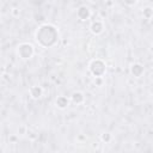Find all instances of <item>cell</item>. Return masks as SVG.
Instances as JSON below:
<instances>
[{"mask_svg":"<svg viewBox=\"0 0 153 153\" xmlns=\"http://www.w3.org/2000/svg\"><path fill=\"white\" fill-rule=\"evenodd\" d=\"M17 54L22 60H30L35 54V48L31 43L24 42L17 47Z\"/></svg>","mask_w":153,"mask_h":153,"instance_id":"3","label":"cell"},{"mask_svg":"<svg viewBox=\"0 0 153 153\" xmlns=\"http://www.w3.org/2000/svg\"><path fill=\"white\" fill-rule=\"evenodd\" d=\"M94 84L97 86H102L103 85V78H94Z\"/></svg>","mask_w":153,"mask_h":153,"instance_id":"13","label":"cell"},{"mask_svg":"<svg viewBox=\"0 0 153 153\" xmlns=\"http://www.w3.org/2000/svg\"><path fill=\"white\" fill-rule=\"evenodd\" d=\"M111 139H112V136H111L110 133H103V134H100V140L104 143H109L111 141Z\"/></svg>","mask_w":153,"mask_h":153,"instance_id":"11","label":"cell"},{"mask_svg":"<svg viewBox=\"0 0 153 153\" xmlns=\"http://www.w3.org/2000/svg\"><path fill=\"white\" fill-rule=\"evenodd\" d=\"M104 30V24L102 20L97 19V20H93L90 25V31L93 33V35H100Z\"/></svg>","mask_w":153,"mask_h":153,"instance_id":"5","label":"cell"},{"mask_svg":"<svg viewBox=\"0 0 153 153\" xmlns=\"http://www.w3.org/2000/svg\"><path fill=\"white\" fill-rule=\"evenodd\" d=\"M142 14H143V17L146 18V19H151L152 18V16H153V10H152V7H145L143 8V11H142Z\"/></svg>","mask_w":153,"mask_h":153,"instance_id":"10","label":"cell"},{"mask_svg":"<svg viewBox=\"0 0 153 153\" xmlns=\"http://www.w3.org/2000/svg\"><path fill=\"white\" fill-rule=\"evenodd\" d=\"M143 72H145V68H143V66L141 63H139V62L131 63V66H130V73H131L133 76L140 78L143 74Z\"/></svg>","mask_w":153,"mask_h":153,"instance_id":"6","label":"cell"},{"mask_svg":"<svg viewBox=\"0 0 153 153\" xmlns=\"http://www.w3.org/2000/svg\"><path fill=\"white\" fill-rule=\"evenodd\" d=\"M76 17L80 19V20H87L90 17H91V10L90 7L82 5L80 6L78 10H76Z\"/></svg>","mask_w":153,"mask_h":153,"instance_id":"4","label":"cell"},{"mask_svg":"<svg viewBox=\"0 0 153 153\" xmlns=\"http://www.w3.org/2000/svg\"><path fill=\"white\" fill-rule=\"evenodd\" d=\"M25 130H26V129H25V127H24V126H22V127L18 129V133H20V135H24V134H25Z\"/></svg>","mask_w":153,"mask_h":153,"instance_id":"14","label":"cell"},{"mask_svg":"<svg viewBox=\"0 0 153 153\" xmlns=\"http://www.w3.org/2000/svg\"><path fill=\"white\" fill-rule=\"evenodd\" d=\"M11 14H12V17L17 18V17H19V16H20V10H19V8H17V7H13V8L11 10Z\"/></svg>","mask_w":153,"mask_h":153,"instance_id":"12","label":"cell"},{"mask_svg":"<svg viewBox=\"0 0 153 153\" xmlns=\"http://www.w3.org/2000/svg\"><path fill=\"white\" fill-rule=\"evenodd\" d=\"M73 104H76V105H80L85 102V96L82 92L80 91H76V92H73L72 96H71V99H69Z\"/></svg>","mask_w":153,"mask_h":153,"instance_id":"8","label":"cell"},{"mask_svg":"<svg viewBox=\"0 0 153 153\" xmlns=\"http://www.w3.org/2000/svg\"><path fill=\"white\" fill-rule=\"evenodd\" d=\"M29 93H30V97L32 99H39L43 96V88L41 86H38V85H35V86L30 87Z\"/></svg>","mask_w":153,"mask_h":153,"instance_id":"7","label":"cell"},{"mask_svg":"<svg viewBox=\"0 0 153 153\" xmlns=\"http://www.w3.org/2000/svg\"><path fill=\"white\" fill-rule=\"evenodd\" d=\"M35 37H36V41L42 47L49 48L56 43V41L59 38V31L51 24H43L37 29Z\"/></svg>","mask_w":153,"mask_h":153,"instance_id":"1","label":"cell"},{"mask_svg":"<svg viewBox=\"0 0 153 153\" xmlns=\"http://www.w3.org/2000/svg\"><path fill=\"white\" fill-rule=\"evenodd\" d=\"M69 98H67L66 96H59L55 100V104L59 109H66L68 105H69Z\"/></svg>","mask_w":153,"mask_h":153,"instance_id":"9","label":"cell"},{"mask_svg":"<svg viewBox=\"0 0 153 153\" xmlns=\"http://www.w3.org/2000/svg\"><path fill=\"white\" fill-rule=\"evenodd\" d=\"M88 69L94 78H103V75L105 74V71H106V66H105V62L103 60L94 59L90 62Z\"/></svg>","mask_w":153,"mask_h":153,"instance_id":"2","label":"cell"}]
</instances>
